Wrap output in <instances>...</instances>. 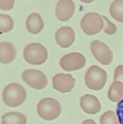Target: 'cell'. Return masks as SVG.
Here are the masks:
<instances>
[{"label":"cell","mask_w":123,"mask_h":124,"mask_svg":"<svg viewBox=\"0 0 123 124\" xmlns=\"http://www.w3.org/2000/svg\"><path fill=\"white\" fill-rule=\"evenodd\" d=\"M26 99L25 89L19 84L11 83L5 86L2 93V100L5 105L11 108L20 106Z\"/></svg>","instance_id":"1"},{"label":"cell","mask_w":123,"mask_h":124,"mask_svg":"<svg viewBox=\"0 0 123 124\" xmlns=\"http://www.w3.org/2000/svg\"><path fill=\"white\" fill-rule=\"evenodd\" d=\"M62 111L60 103L55 99L47 97L42 99L37 105V113L43 120L53 121L57 119Z\"/></svg>","instance_id":"2"},{"label":"cell","mask_w":123,"mask_h":124,"mask_svg":"<svg viewBox=\"0 0 123 124\" xmlns=\"http://www.w3.org/2000/svg\"><path fill=\"white\" fill-rule=\"evenodd\" d=\"M107 72L97 65L91 66L85 75L86 85L88 89L94 91L102 89L107 83Z\"/></svg>","instance_id":"3"},{"label":"cell","mask_w":123,"mask_h":124,"mask_svg":"<svg viewBox=\"0 0 123 124\" xmlns=\"http://www.w3.org/2000/svg\"><path fill=\"white\" fill-rule=\"evenodd\" d=\"M25 60L31 65L43 64L48 58V52L46 47L40 43L28 44L23 50Z\"/></svg>","instance_id":"4"},{"label":"cell","mask_w":123,"mask_h":124,"mask_svg":"<svg viewBox=\"0 0 123 124\" xmlns=\"http://www.w3.org/2000/svg\"><path fill=\"white\" fill-rule=\"evenodd\" d=\"M80 27L86 34L88 36L95 35L104 27L103 16L96 12L86 13L80 21Z\"/></svg>","instance_id":"5"},{"label":"cell","mask_w":123,"mask_h":124,"mask_svg":"<svg viewBox=\"0 0 123 124\" xmlns=\"http://www.w3.org/2000/svg\"><path fill=\"white\" fill-rule=\"evenodd\" d=\"M22 78L30 87L37 90L44 89L48 84L46 75L41 70L35 69L24 70L22 73Z\"/></svg>","instance_id":"6"},{"label":"cell","mask_w":123,"mask_h":124,"mask_svg":"<svg viewBox=\"0 0 123 124\" xmlns=\"http://www.w3.org/2000/svg\"><path fill=\"white\" fill-rule=\"evenodd\" d=\"M91 50L97 61L104 65L111 64L113 60V53L110 48L105 43L95 40L91 44Z\"/></svg>","instance_id":"7"},{"label":"cell","mask_w":123,"mask_h":124,"mask_svg":"<svg viewBox=\"0 0 123 124\" xmlns=\"http://www.w3.org/2000/svg\"><path fill=\"white\" fill-rule=\"evenodd\" d=\"M86 59L79 52H72L64 55L60 60V66L65 71L70 72L80 70L86 65Z\"/></svg>","instance_id":"8"},{"label":"cell","mask_w":123,"mask_h":124,"mask_svg":"<svg viewBox=\"0 0 123 124\" xmlns=\"http://www.w3.org/2000/svg\"><path fill=\"white\" fill-rule=\"evenodd\" d=\"M75 84V79L70 74L59 73L54 76L52 81L53 88L61 92L67 93L71 92Z\"/></svg>","instance_id":"9"},{"label":"cell","mask_w":123,"mask_h":124,"mask_svg":"<svg viewBox=\"0 0 123 124\" xmlns=\"http://www.w3.org/2000/svg\"><path fill=\"white\" fill-rule=\"evenodd\" d=\"M55 40L61 48H68L75 40V31L71 27H62L57 31L55 33Z\"/></svg>","instance_id":"10"},{"label":"cell","mask_w":123,"mask_h":124,"mask_svg":"<svg viewBox=\"0 0 123 124\" xmlns=\"http://www.w3.org/2000/svg\"><path fill=\"white\" fill-rule=\"evenodd\" d=\"M75 10V6L73 1L61 0L57 3L56 6L55 13L59 20L65 22L69 20L72 17Z\"/></svg>","instance_id":"11"},{"label":"cell","mask_w":123,"mask_h":124,"mask_svg":"<svg viewBox=\"0 0 123 124\" xmlns=\"http://www.w3.org/2000/svg\"><path fill=\"white\" fill-rule=\"evenodd\" d=\"M80 105L82 110L87 114L95 115L101 110V102L99 99L91 94H86L80 98Z\"/></svg>","instance_id":"12"},{"label":"cell","mask_w":123,"mask_h":124,"mask_svg":"<svg viewBox=\"0 0 123 124\" xmlns=\"http://www.w3.org/2000/svg\"><path fill=\"white\" fill-rule=\"evenodd\" d=\"M16 49L13 44L7 41L0 43V62L2 64H9L16 57Z\"/></svg>","instance_id":"13"},{"label":"cell","mask_w":123,"mask_h":124,"mask_svg":"<svg viewBox=\"0 0 123 124\" xmlns=\"http://www.w3.org/2000/svg\"><path fill=\"white\" fill-rule=\"evenodd\" d=\"M26 27L28 31L32 34H38L41 32L44 27L41 16L36 12L31 13L27 18Z\"/></svg>","instance_id":"14"},{"label":"cell","mask_w":123,"mask_h":124,"mask_svg":"<svg viewBox=\"0 0 123 124\" xmlns=\"http://www.w3.org/2000/svg\"><path fill=\"white\" fill-rule=\"evenodd\" d=\"M26 116L19 112H9L1 116L2 124H26Z\"/></svg>","instance_id":"15"},{"label":"cell","mask_w":123,"mask_h":124,"mask_svg":"<svg viewBox=\"0 0 123 124\" xmlns=\"http://www.w3.org/2000/svg\"><path fill=\"white\" fill-rule=\"evenodd\" d=\"M108 98L112 102H117L123 99V84L113 81L108 92Z\"/></svg>","instance_id":"16"},{"label":"cell","mask_w":123,"mask_h":124,"mask_svg":"<svg viewBox=\"0 0 123 124\" xmlns=\"http://www.w3.org/2000/svg\"><path fill=\"white\" fill-rule=\"evenodd\" d=\"M109 13L115 20L123 23V0H115L110 5Z\"/></svg>","instance_id":"17"},{"label":"cell","mask_w":123,"mask_h":124,"mask_svg":"<svg viewBox=\"0 0 123 124\" xmlns=\"http://www.w3.org/2000/svg\"><path fill=\"white\" fill-rule=\"evenodd\" d=\"M14 28V21L11 16L0 13V31L8 33Z\"/></svg>","instance_id":"18"},{"label":"cell","mask_w":123,"mask_h":124,"mask_svg":"<svg viewBox=\"0 0 123 124\" xmlns=\"http://www.w3.org/2000/svg\"><path fill=\"white\" fill-rule=\"evenodd\" d=\"M100 124H120V123L115 112L108 110L101 116Z\"/></svg>","instance_id":"19"},{"label":"cell","mask_w":123,"mask_h":124,"mask_svg":"<svg viewBox=\"0 0 123 124\" xmlns=\"http://www.w3.org/2000/svg\"><path fill=\"white\" fill-rule=\"evenodd\" d=\"M103 18L105 20L106 24H107V26L104 28V33L108 35H114L117 32L116 25L112 22H111L107 17L103 16Z\"/></svg>","instance_id":"20"},{"label":"cell","mask_w":123,"mask_h":124,"mask_svg":"<svg viewBox=\"0 0 123 124\" xmlns=\"http://www.w3.org/2000/svg\"><path fill=\"white\" fill-rule=\"evenodd\" d=\"M114 79L115 81H120L123 84V65H118L115 70V75H114Z\"/></svg>","instance_id":"21"},{"label":"cell","mask_w":123,"mask_h":124,"mask_svg":"<svg viewBox=\"0 0 123 124\" xmlns=\"http://www.w3.org/2000/svg\"><path fill=\"white\" fill-rule=\"evenodd\" d=\"M14 0H0V9L2 10H9L13 8Z\"/></svg>","instance_id":"22"},{"label":"cell","mask_w":123,"mask_h":124,"mask_svg":"<svg viewBox=\"0 0 123 124\" xmlns=\"http://www.w3.org/2000/svg\"><path fill=\"white\" fill-rule=\"evenodd\" d=\"M117 116L120 124H123V99L117 105Z\"/></svg>","instance_id":"23"},{"label":"cell","mask_w":123,"mask_h":124,"mask_svg":"<svg viewBox=\"0 0 123 124\" xmlns=\"http://www.w3.org/2000/svg\"><path fill=\"white\" fill-rule=\"evenodd\" d=\"M81 124H96V122L94 121V120H92V119H88V120H86V121H84L83 123Z\"/></svg>","instance_id":"24"}]
</instances>
